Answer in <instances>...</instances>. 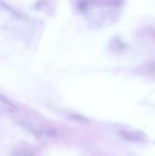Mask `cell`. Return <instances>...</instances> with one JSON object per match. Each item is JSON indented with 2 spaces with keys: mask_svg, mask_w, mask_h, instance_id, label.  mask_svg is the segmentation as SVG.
I'll return each mask as SVG.
<instances>
[{
  "mask_svg": "<svg viewBox=\"0 0 155 156\" xmlns=\"http://www.w3.org/2000/svg\"><path fill=\"white\" fill-rule=\"evenodd\" d=\"M120 135L123 137V139L125 140H128L130 141H143V135L138 133H130V132L123 131L120 133Z\"/></svg>",
  "mask_w": 155,
  "mask_h": 156,
  "instance_id": "1",
  "label": "cell"
}]
</instances>
